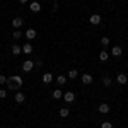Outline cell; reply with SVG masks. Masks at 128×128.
<instances>
[{
	"mask_svg": "<svg viewBox=\"0 0 128 128\" xmlns=\"http://www.w3.org/2000/svg\"><path fill=\"white\" fill-rule=\"evenodd\" d=\"M32 67H34V63H32L31 60H26V62L22 63V70H24V72H31Z\"/></svg>",
	"mask_w": 128,
	"mask_h": 128,
	"instance_id": "6da1fadb",
	"label": "cell"
},
{
	"mask_svg": "<svg viewBox=\"0 0 128 128\" xmlns=\"http://www.w3.org/2000/svg\"><path fill=\"white\" fill-rule=\"evenodd\" d=\"M63 99H65L67 102H74V101H75V94H74V92H65V94H63Z\"/></svg>",
	"mask_w": 128,
	"mask_h": 128,
	"instance_id": "7a4b0ae2",
	"label": "cell"
},
{
	"mask_svg": "<svg viewBox=\"0 0 128 128\" xmlns=\"http://www.w3.org/2000/svg\"><path fill=\"white\" fill-rule=\"evenodd\" d=\"M121 53H123L121 46H113V50H111V55L113 56H121Z\"/></svg>",
	"mask_w": 128,
	"mask_h": 128,
	"instance_id": "3957f363",
	"label": "cell"
},
{
	"mask_svg": "<svg viewBox=\"0 0 128 128\" xmlns=\"http://www.w3.org/2000/svg\"><path fill=\"white\" fill-rule=\"evenodd\" d=\"M22 24H24V20H22V17H16V19L12 20V26H14L16 29H17V28H20Z\"/></svg>",
	"mask_w": 128,
	"mask_h": 128,
	"instance_id": "277c9868",
	"label": "cell"
},
{
	"mask_svg": "<svg viewBox=\"0 0 128 128\" xmlns=\"http://www.w3.org/2000/svg\"><path fill=\"white\" fill-rule=\"evenodd\" d=\"M116 80H118V84H121V86H123V84H126V82H128V77L125 75V74H120L118 77H116Z\"/></svg>",
	"mask_w": 128,
	"mask_h": 128,
	"instance_id": "5b68a950",
	"label": "cell"
},
{
	"mask_svg": "<svg viewBox=\"0 0 128 128\" xmlns=\"http://www.w3.org/2000/svg\"><path fill=\"white\" fill-rule=\"evenodd\" d=\"M26 38H28V40H34V38H36V31L34 29H28L26 31Z\"/></svg>",
	"mask_w": 128,
	"mask_h": 128,
	"instance_id": "8992f818",
	"label": "cell"
},
{
	"mask_svg": "<svg viewBox=\"0 0 128 128\" xmlns=\"http://www.w3.org/2000/svg\"><path fill=\"white\" fill-rule=\"evenodd\" d=\"M51 98H53V99H60V98H63V92H62L60 89H56V90H53V92H51Z\"/></svg>",
	"mask_w": 128,
	"mask_h": 128,
	"instance_id": "52a82bcc",
	"label": "cell"
},
{
	"mask_svg": "<svg viewBox=\"0 0 128 128\" xmlns=\"http://www.w3.org/2000/svg\"><path fill=\"white\" fill-rule=\"evenodd\" d=\"M22 53H26V55H29V53H32V46H31L29 43H26V44L22 46Z\"/></svg>",
	"mask_w": 128,
	"mask_h": 128,
	"instance_id": "ba28073f",
	"label": "cell"
},
{
	"mask_svg": "<svg viewBox=\"0 0 128 128\" xmlns=\"http://www.w3.org/2000/svg\"><path fill=\"white\" fill-rule=\"evenodd\" d=\"M99 113H102V114L109 113V104H106V102H104V104H101V106H99Z\"/></svg>",
	"mask_w": 128,
	"mask_h": 128,
	"instance_id": "9c48e42d",
	"label": "cell"
},
{
	"mask_svg": "<svg viewBox=\"0 0 128 128\" xmlns=\"http://www.w3.org/2000/svg\"><path fill=\"white\" fill-rule=\"evenodd\" d=\"M99 22H101V16H99V14L90 16V24H99Z\"/></svg>",
	"mask_w": 128,
	"mask_h": 128,
	"instance_id": "30bf717a",
	"label": "cell"
},
{
	"mask_svg": "<svg viewBox=\"0 0 128 128\" xmlns=\"http://www.w3.org/2000/svg\"><path fill=\"white\" fill-rule=\"evenodd\" d=\"M51 80H53V75H51L50 72H46V74L43 75V82H44V84H50Z\"/></svg>",
	"mask_w": 128,
	"mask_h": 128,
	"instance_id": "8fae6325",
	"label": "cell"
},
{
	"mask_svg": "<svg viewBox=\"0 0 128 128\" xmlns=\"http://www.w3.org/2000/svg\"><path fill=\"white\" fill-rule=\"evenodd\" d=\"M5 84H7V87H9V89H17V86H16V82H14V79H12V77H9Z\"/></svg>",
	"mask_w": 128,
	"mask_h": 128,
	"instance_id": "7c38bea8",
	"label": "cell"
},
{
	"mask_svg": "<svg viewBox=\"0 0 128 128\" xmlns=\"http://www.w3.org/2000/svg\"><path fill=\"white\" fill-rule=\"evenodd\" d=\"M82 82H84V84H90V82H92V75L84 74V75H82Z\"/></svg>",
	"mask_w": 128,
	"mask_h": 128,
	"instance_id": "4fadbf2b",
	"label": "cell"
},
{
	"mask_svg": "<svg viewBox=\"0 0 128 128\" xmlns=\"http://www.w3.org/2000/svg\"><path fill=\"white\" fill-rule=\"evenodd\" d=\"M31 10H32V12H40L41 5L38 4V2H32V4H31Z\"/></svg>",
	"mask_w": 128,
	"mask_h": 128,
	"instance_id": "5bb4252c",
	"label": "cell"
},
{
	"mask_svg": "<svg viewBox=\"0 0 128 128\" xmlns=\"http://www.w3.org/2000/svg\"><path fill=\"white\" fill-rule=\"evenodd\" d=\"M12 79H14V82H16V86H17V89H19L20 86H22V79H20L19 75H14Z\"/></svg>",
	"mask_w": 128,
	"mask_h": 128,
	"instance_id": "9a60e30c",
	"label": "cell"
},
{
	"mask_svg": "<svg viewBox=\"0 0 128 128\" xmlns=\"http://www.w3.org/2000/svg\"><path fill=\"white\" fill-rule=\"evenodd\" d=\"M24 99H26V96H24L22 92H17V94H16V101H17V102H24Z\"/></svg>",
	"mask_w": 128,
	"mask_h": 128,
	"instance_id": "2e32d148",
	"label": "cell"
},
{
	"mask_svg": "<svg viewBox=\"0 0 128 128\" xmlns=\"http://www.w3.org/2000/svg\"><path fill=\"white\" fill-rule=\"evenodd\" d=\"M12 53H14V55H19V53H22V48L17 46V44H14V46H12Z\"/></svg>",
	"mask_w": 128,
	"mask_h": 128,
	"instance_id": "e0dca14e",
	"label": "cell"
},
{
	"mask_svg": "<svg viewBox=\"0 0 128 128\" xmlns=\"http://www.w3.org/2000/svg\"><path fill=\"white\" fill-rule=\"evenodd\" d=\"M56 82H58L60 86H63V84L67 82V77H65V75H58V77H56Z\"/></svg>",
	"mask_w": 128,
	"mask_h": 128,
	"instance_id": "ac0fdd59",
	"label": "cell"
},
{
	"mask_svg": "<svg viewBox=\"0 0 128 128\" xmlns=\"http://www.w3.org/2000/svg\"><path fill=\"white\" fill-rule=\"evenodd\" d=\"M60 116H62V118H67V116H68V108H62L60 109Z\"/></svg>",
	"mask_w": 128,
	"mask_h": 128,
	"instance_id": "d6986e66",
	"label": "cell"
},
{
	"mask_svg": "<svg viewBox=\"0 0 128 128\" xmlns=\"http://www.w3.org/2000/svg\"><path fill=\"white\" fill-rule=\"evenodd\" d=\"M108 56H109L108 51H101V55H99V58L102 60V62H106V60H108Z\"/></svg>",
	"mask_w": 128,
	"mask_h": 128,
	"instance_id": "ffe728a7",
	"label": "cell"
},
{
	"mask_svg": "<svg viewBox=\"0 0 128 128\" xmlns=\"http://www.w3.org/2000/svg\"><path fill=\"white\" fill-rule=\"evenodd\" d=\"M102 84H104L106 87H109V86H111V79H109V77H104V79H102Z\"/></svg>",
	"mask_w": 128,
	"mask_h": 128,
	"instance_id": "44dd1931",
	"label": "cell"
},
{
	"mask_svg": "<svg viewBox=\"0 0 128 128\" xmlns=\"http://www.w3.org/2000/svg\"><path fill=\"white\" fill-rule=\"evenodd\" d=\"M68 77H70V79H75V77H77V70H70Z\"/></svg>",
	"mask_w": 128,
	"mask_h": 128,
	"instance_id": "7402d4cb",
	"label": "cell"
},
{
	"mask_svg": "<svg viewBox=\"0 0 128 128\" xmlns=\"http://www.w3.org/2000/svg\"><path fill=\"white\" fill-rule=\"evenodd\" d=\"M101 44H102V46H108L109 44V38H102V40H101Z\"/></svg>",
	"mask_w": 128,
	"mask_h": 128,
	"instance_id": "603a6c76",
	"label": "cell"
},
{
	"mask_svg": "<svg viewBox=\"0 0 128 128\" xmlns=\"http://www.w3.org/2000/svg\"><path fill=\"white\" fill-rule=\"evenodd\" d=\"M101 128H113V125H111L109 121H104V123L101 125Z\"/></svg>",
	"mask_w": 128,
	"mask_h": 128,
	"instance_id": "cb8c5ba5",
	"label": "cell"
},
{
	"mask_svg": "<svg viewBox=\"0 0 128 128\" xmlns=\"http://www.w3.org/2000/svg\"><path fill=\"white\" fill-rule=\"evenodd\" d=\"M20 38V31H14V40H19Z\"/></svg>",
	"mask_w": 128,
	"mask_h": 128,
	"instance_id": "d4e9b609",
	"label": "cell"
},
{
	"mask_svg": "<svg viewBox=\"0 0 128 128\" xmlns=\"http://www.w3.org/2000/svg\"><path fill=\"white\" fill-rule=\"evenodd\" d=\"M5 82H7V77H4V75L0 74V84H5Z\"/></svg>",
	"mask_w": 128,
	"mask_h": 128,
	"instance_id": "484cf974",
	"label": "cell"
},
{
	"mask_svg": "<svg viewBox=\"0 0 128 128\" xmlns=\"http://www.w3.org/2000/svg\"><path fill=\"white\" fill-rule=\"evenodd\" d=\"M5 96H7V90H2V89H0V98L4 99V98H5Z\"/></svg>",
	"mask_w": 128,
	"mask_h": 128,
	"instance_id": "4316f807",
	"label": "cell"
},
{
	"mask_svg": "<svg viewBox=\"0 0 128 128\" xmlns=\"http://www.w3.org/2000/svg\"><path fill=\"white\" fill-rule=\"evenodd\" d=\"M19 2H20V4H26V2H28V0H19Z\"/></svg>",
	"mask_w": 128,
	"mask_h": 128,
	"instance_id": "83f0119b",
	"label": "cell"
}]
</instances>
